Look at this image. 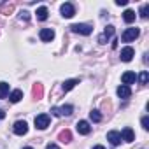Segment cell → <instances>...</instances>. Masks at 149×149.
<instances>
[{
    "label": "cell",
    "mask_w": 149,
    "mask_h": 149,
    "mask_svg": "<svg viewBox=\"0 0 149 149\" xmlns=\"http://www.w3.org/2000/svg\"><path fill=\"white\" fill-rule=\"evenodd\" d=\"M116 6H126V0H116Z\"/></svg>",
    "instance_id": "obj_28"
},
{
    "label": "cell",
    "mask_w": 149,
    "mask_h": 149,
    "mask_svg": "<svg viewBox=\"0 0 149 149\" xmlns=\"http://www.w3.org/2000/svg\"><path fill=\"white\" fill-rule=\"evenodd\" d=\"M4 118H6V112H4L2 109H0V119H4Z\"/></svg>",
    "instance_id": "obj_30"
},
{
    "label": "cell",
    "mask_w": 149,
    "mask_h": 149,
    "mask_svg": "<svg viewBox=\"0 0 149 149\" xmlns=\"http://www.w3.org/2000/svg\"><path fill=\"white\" fill-rule=\"evenodd\" d=\"M139 81H140V84H147V81H149V74H147L146 70H144V72H140Z\"/></svg>",
    "instance_id": "obj_23"
},
{
    "label": "cell",
    "mask_w": 149,
    "mask_h": 149,
    "mask_svg": "<svg viewBox=\"0 0 149 149\" xmlns=\"http://www.w3.org/2000/svg\"><path fill=\"white\" fill-rule=\"evenodd\" d=\"M70 30L74 33H81V35H90L93 32V26L88 25V23H76V25H72Z\"/></svg>",
    "instance_id": "obj_1"
},
{
    "label": "cell",
    "mask_w": 149,
    "mask_h": 149,
    "mask_svg": "<svg viewBox=\"0 0 149 149\" xmlns=\"http://www.w3.org/2000/svg\"><path fill=\"white\" fill-rule=\"evenodd\" d=\"M47 126H49V116H47V114H39V116H35V128L46 130Z\"/></svg>",
    "instance_id": "obj_4"
},
{
    "label": "cell",
    "mask_w": 149,
    "mask_h": 149,
    "mask_svg": "<svg viewBox=\"0 0 149 149\" xmlns=\"http://www.w3.org/2000/svg\"><path fill=\"white\" fill-rule=\"evenodd\" d=\"M25 149H33V147H25Z\"/></svg>",
    "instance_id": "obj_32"
},
{
    "label": "cell",
    "mask_w": 149,
    "mask_h": 149,
    "mask_svg": "<svg viewBox=\"0 0 149 149\" xmlns=\"http://www.w3.org/2000/svg\"><path fill=\"white\" fill-rule=\"evenodd\" d=\"M90 118H91V121H95V123L102 121V114H100L98 111H91V112H90Z\"/></svg>",
    "instance_id": "obj_22"
},
{
    "label": "cell",
    "mask_w": 149,
    "mask_h": 149,
    "mask_svg": "<svg viewBox=\"0 0 149 149\" xmlns=\"http://www.w3.org/2000/svg\"><path fill=\"white\" fill-rule=\"evenodd\" d=\"M60 140L61 142H70L72 140V133H70V130H63V132H60Z\"/></svg>",
    "instance_id": "obj_20"
},
{
    "label": "cell",
    "mask_w": 149,
    "mask_h": 149,
    "mask_svg": "<svg viewBox=\"0 0 149 149\" xmlns=\"http://www.w3.org/2000/svg\"><path fill=\"white\" fill-rule=\"evenodd\" d=\"M107 140H109L112 146H119V144H121V135H119V132H114V130L109 132V133H107Z\"/></svg>",
    "instance_id": "obj_12"
},
{
    "label": "cell",
    "mask_w": 149,
    "mask_h": 149,
    "mask_svg": "<svg viewBox=\"0 0 149 149\" xmlns=\"http://www.w3.org/2000/svg\"><path fill=\"white\" fill-rule=\"evenodd\" d=\"M123 19H125V23H133L135 21V13L132 9H126L123 13Z\"/></svg>",
    "instance_id": "obj_19"
},
{
    "label": "cell",
    "mask_w": 149,
    "mask_h": 149,
    "mask_svg": "<svg viewBox=\"0 0 149 149\" xmlns=\"http://www.w3.org/2000/svg\"><path fill=\"white\" fill-rule=\"evenodd\" d=\"M32 91H33V97L39 100V98H42V95H44V88H42V84L40 83H37V84H33V88H32Z\"/></svg>",
    "instance_id": "obj_16"
},
{
    "label": "cell",
    "mask_w": 149,
    "mask_h": 149,
    "mask_svg": "<svg viewBox=\"0 0 149 149\" xmlns=\"http://www.w3.org/2000/svg\"><path fill=\"white\" fill-rule=\"evenodd\" d=\"M39 35H40V39H42L44 42H51V40L54 39V32H53L51 28H42Z\"/></svg>",
    "instance_id": "obj_9"
},
{
    "label": "cell",
    "mask_w": 149,
    "mask_h": 149,
    "mask_svg": "<svg viewBox=\"0 0 149 149\" xmlns=\"http://www.w3.org/2000/svg\"><path fill=\"white\" fill-rule=\"evenodd\" d=\"M93 149H105V147H104V146H95Z\"/></svg>",
    "instance_id": "obj_31"
},
{
    "label": "cell",
    "mask_w": 149,
    "mask_h": 149,
    "mask_svg": "<svg viewBox=\"0 0 149 149\" xmlns=\"http://www.w3.org/2000/svg\"><path fill=\"white\" fill-rule=\"evenodd\" d=\"M9 95V84L7 83H0V98H6Z\"/></svg>",
    "instance_id": "obj_21"
},
{
    "label": "cell",
    "mask_w": 149,
    "mask_h": 149,
    "mask_svg": "<svg viewBox=\"0 0 149 149\" xmlns=\"http://www.w3.org/2000/svg\"><path fill=\"white\" fill-rule=\"evenodd\" d=\"M21 98H23V91H21V90H14V91L9 95V100H11L13 104H18Z\"/></svg>",
    "instance_id": "obj_17"
},
{
    "label": "cell",
    "mask_w": 149,
    "mask_h": 149,
    "mask_svg": "<svg viewBox=\"0 0 149 149\" xmlns=\"http://www.w3.org/2000/svg\"><path fill=\"white\" fill-rule=\"evenodd\" d=\"M133 54H135V51H133V47H130V46H126V47L121 49V60H123V61H130V60L133 58Z\"/></svg>",
    "instance_id": "obj_10"
},
{
    "label": "cell",
    "mask_w": 149,
    "mask_h": 149,
    "mask_svg": "<svg viewBox=\"0 0 149 149\" xmlns=\"http://www.w3.org/2000/svg\"><path fill=\"white\" fill-rule=\"evenodd\" d=\"M77 132H79L81 135H88V133L91 132L90 123H88V121H77Z\"/></svg>",
    "instance_id": "obj_13"
},
{
    "label": "cell",
    "mask_w": 149,
    "mask_h": 149,
    "mask_svg": "<svg viewBox=\"0 0 149 149\" xmlns=\"http://www.w3.org/2000/svg\"><path fill=\"white\" fill-rule=\"evenodd\" d=\"M112 33H114V26H112V25H109V26L104 30V33L98 37V42H100V44H105V42L109 40V37H112Z\"/></svg>",
    "instance_id": "obj_7"
},
{
    "label": "cell",
    "mask_w": 149,
    "mask_h": 149,
    "mask_svg": "<svg viewBox=\"0 0 149 149\" xmlns=\"http://www.w3.org/2000/svg\"><path fill=\"white\" fill-rule=\"evenodd\" d=\"M13 9H14V4H6V6H4V13H6V14L11 13Z\"/></svg>",
    "instance_id": "obj_27"
},
{
    "label": "cell",
    "mask_w": 149,
    "mask_h": 149,
    "mask_svg": "<svg viewBox=\"0 0 149 149\" xmlns=\"http://www.w3.org/2000/svg\"><path fill=\"white\" fill-rule=\"evenodd\" d=\"M72 111H74V107H72V105H63V107H51V112H53L56 118H60V116H70V114H72Z\"/></svg>",
    "instance_id": "obj_2"
},
{
    "label": "cell",
    "mask_w": 149,
    "mask_h": 149,
    "mask_svg": "<svg viewBox=\"0 0 149 149\" xmlns=\"http://www.w3.org/2000/svg\"><path fill=\"white\" fill-rule=\"evenodd\" d=\"M60 11H61V16H63V18H72L74 14H76V9H74V6H72V4H68V2H67V4H63Z\"/></svg>",
    "instance_id": "obj_6"
},
{
    "label": "cell",
    "mask_w": 149,
    "mask_h": 149,
    "mask_svg": "<svg viewBox=\"0 0 149 149\" xmlns=\"http://www.w3.org/2000/svg\"><path fill=\"white\" fill-rule=\"evenodd\" d=\"M76 84H79V79H68V81H65L61 84V88H63V91H70Z\"/></svg>",
    "instance_id": "obj_18"
},
{
    "label": "cell",
    "mask_w": 149,
    "mask_h": 149,
    "mask_svg": "<svg viewBox=\"0 0 149 149\" xmlns=\"http://www.w3.org/2000/svg\"><path fill=\"white\" fill-rule=\"evenodd\" d=\"M130 95H132V90H130V86H125V84H121V86L118 88V97H119V98H130Z\"/></svg>",
    "instance_id": "obj_14"
},
{
    "label": "cell",
    "mask_w": 149,
    "mask_h": 149,
    "mask_svg": "<svg viewBox=\"0 0 149 149\" xmlns=\"http://www.w3.org/2000/svg\"><path fill=\"white\" fill-rule=\"evenodd\" d=\"M139 28H126L125 30V33L121 35V39H123V42H132V40H135L137 37H139Z\"/></svg>",
    "instance_id": "obj_3"
},
{
    "label": "cell",
    "mask_w": 149,
    "mask_h": 149,
    "mask_svg": "<svg viewBox=\"0 0 149 149\" xmlns=\"http://www.w3.org/2000/svg\"><path fill=\"white\" fill-rule=\"evenodd\" d=\"M19 19L28 21V19H30V13H28V11H21V13H19Z\"/></svg>",
    "instance_id": "obj_24"
},
{
    "label": "cell",
    "mask_w": 149,
    "mask_h": 149,
    "mask_svg": "<svg viewBox=\"0 0 149 149\" xmlns=\"http://www.w3.org/2000/svg\"><path fill=\"white\" fill-rule=\"evenodd\" d=\"M46 149H60V147H58L56 144H47V147H46Z\"/></svg>",
    "instance_id": "obj_29"
},
{
    "label": "cell",
    "mask_w": 149,
    "mask_h": 149,
    "mask_svg": "<svg viewBox=\"0 0 149 149\" xmlns=\"http://www.w3.org/2000/svg\"><path fill=\"white\" fill-rule=\"evenodd\" d=\"M13 130H14L16 135H25L28 132V125H26V121H16L14 126H13Z\"/></svg>",
    "instance_id": "obj_5"
},
{
    "label": "cell",
    "mask_w": 149,
    "mask_h": 149,
    "mask_svg": "<svg viewBox=\"0 0 149 149\" xmlns=\"http://www.w3.org/2000/svg\"><path fill=\"white\" fill-rule=\"evenodd\" d=\"M121 135V140H125V142H133V139H135V135H133V130L132 128H123V132L119 133Z\"/></svg>",
    "instance_id": "obj_11"
},
{
    "label": "cell",
    "mask_w": 149,
    "mask_h": 149,
    "mask_svg": "<svg viewBox=\"0 0 149 149\" xmlns=\"http://www.w3.org/2000/svg\"><path fill=\"white\" fill-rule=\"evenodd\" d=\"M35 14H37V19H39V21H46L49 13H47V7H44V6H42V7H39V9H37V13H35Z\"/></svg>",
    "instance_id": "obj_15"
},
{
    "label": "cell",
    "mask_w": 149,
    "mask_h": 149,
    "mask_svg": "<svg viewBox=\"0 0 149 149\" xmlns=\"http://www.w3.org/2000/svg\"><path fill=\"white\" fill-rule=\"evenodd\" d=\"M147 13H149V6L146 4V6H142V9H140V16H142V18H147Z\"/></svg>",
    "instance_id": "obj_25"
},
{
    "label": "cell",
    "mask_w": 149,
    "mask_h": 149,
    "mask_svg": "<svg viewBox=\"0 0 149 149\" xmlns=\"http://www.w3.org/2000/svg\"><path fill=\"white\" fill-rule=\"evenodd\" d=\"M135 79H137L135 72H125L123 76H121V81H123V84H125V86H128V84H133V83H135Z\"/></svg>",
    "instance_id": "obj_8"
},
{
    "label": "cell",
    "mask_w": 149,
    "mask_h": 149,
    "mask_svg": "<svg viewBox=\"0 0 149 149\" xmlns=\"http://www.w3.org/2000/svg\"><path fill=\"white\" fill-rule=\"evenodd\" d=\"M142 128H144V130H149V118H147V116L142 118Z\"/></svg>",
    "instance_id": "obj_26"
}]
</instances>
